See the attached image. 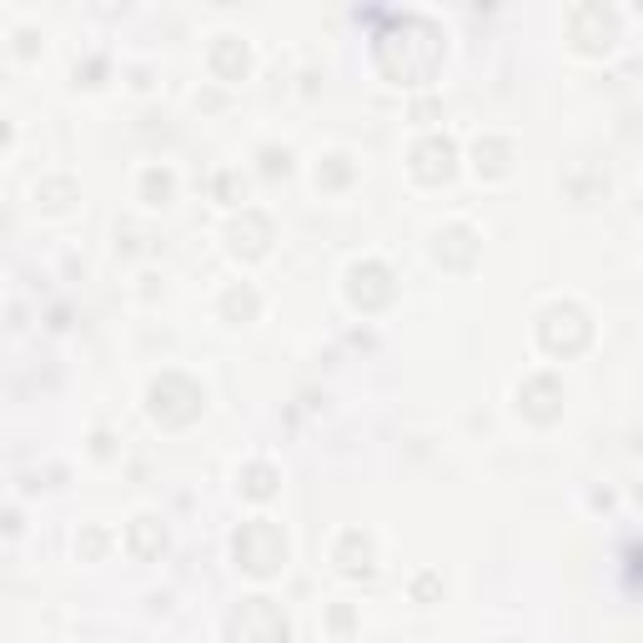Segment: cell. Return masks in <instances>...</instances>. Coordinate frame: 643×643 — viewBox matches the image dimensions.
<instances>
[{"label":"cell","instance_id":"obj_1","mask_svg":"<svg viewBox=\"0 0 643 643\" xmlns=\"http://www.w3.org/2000/svg\"><path fill=\"white\" fill-rule=\"evenodd\" d=\"M237 563L247 568V573H257V578L277 573V568L287 563V538H282V528L267 523V518L247 523L237 533Z\"/></svg>","mask_w":643,"mask_h":643},{"label":"cell","instance_id":"obj_2","mask_svg":"<svg viewBox=\"0 0 643 643\" xmlns=\"http://www.w3.org/2000/svg\"><path fill=\"white\" fill-rule=\"evenodd\" d=\"M589 317H583V307H573V302H558V307H548L543 312V328H538V338H543V348L548 352H578L583 342H589Z\"/></svg>","mask_w":643,"mask_h":643},{"label":"cell","instance_id":"obj_3","mask_svg":"<svg viewBox=\"0 0 643 643\" xmlns=\"http://www.w3.org/2000/svg\"><path fill=\"white\" fill-rule=\"evenodd\" d=\"M231 639L237 643H287V619L272 609V599H247L231 619Z\"/></svg>","mask_w":643,"mask_h":643},{"label":"cell","instance_id":"obj_4","mask_svg":"<svg viewBox=\"0 0 643 643\" xmlns=\"http://www.w3.org/2000/svg\"><path fill=\"white\" fill-rule=\"evenodd\" d=\"M348 297L357 307H382L387 297H393V277H387V267H377V262H362V267H352V277H348Z\"/></svg>","mask_w":643,"mask_h":643},{"label":"cell","instance_id":"obj_5","mask_svg":"<svg viewBox=\"0 0 643 643\" xmlns=\"http://www.w3.org/2000/svg\"><path fill=\"white\" fill-rule=\"evenodd\" d=\"M447 172H453V142L447 136H427L413 152V176L417 182H443Z\"/></svg>","mask_w":643,"mask_h":643},{"label":"cell","instance_id":"obj_6","mask_svg":"<svg viewBox=\"0 0 643 643\" xmlns=\"http://www.w3.org/2000/svg\"><path fill=\"white\" fill-rule=\"evenodd\" d=\"M558 397H563V393H558L553 377H533L523 393H518V403H523L528 417H538V423H553V417H558Z\"/></svg>","mask_w":643,"mask_h":643},{"label":"cell","instance_id":"obj_7","mask_svg":"<svg viewBox=\"0 0 643 643\" xmlns=\"http://www.w3.org/2000/svg\"><path fill=\"white\" fill-rule=\"evenodd\" d=\"M473 231L468 227H447L443 237H437V262H447V267H468L473 262Z\"/></svg>","mask_w":643,"mask_h":643},{"label":"cell","instance_id":"obj_8","mask_svg":"<svg viewBox=\"0 0 643 643\" xmlns=\"http://www.w3.org/2000/svg\"><path fill=\"white\" fill-rule=\"evenodd\" d=\"M338 563H342V573H352V578L367 573V568H372V548H367V538H362V533H348V538H342Z\"/></svg>","mask_w":643,"mask_h":643},{"label":"cell","instance_id":"obj_9","mask_svg":"<svg viewBox=\"0 0 643 643\" xmlns=\"http://www.w3.org/2000/svg\"><path fill=\"white\" fill-rule=\"evenodd\" d=\"M211 61H217L221 76H241V71H247V51H241V41H231V35H221V45H217Z\"/></svg>","mask_w":643,"mask_h":643},{"label":"cell","instance_id":"obj_10","mask_svg":"<svg viewBox=\"0 0 643 643\" xmlns=\"http://www.w3.org/2000/svg\"><path fill=\"white\" fill-rule=\"evenodd\" d=\"M132 538H136V553H156L166 543V533H156V518H136Z\"/></svg>","mask_w":643,"mask_h":643},{"label":"cell","instance_id":"obj_11","mask_svg":"<svg viewBox=\"0 0 643 643\" xmlns=\"http://www.w3.org/2000/svg\"><path fill=\"white\" fill-rule=\"evenodd\" d=\"M478 172H488V176H502V172H508V142H492L488 152L478 146Z\"/></svg>","mask_w":643,"mask_h":643},{"label":"cell","instance_id":"obj_12","mask_svg":"<svg viewBox=\"0 0 643 643\" xmlns=\"http://www.w3.org/2000/svg\"><path fill=\"white\" fill-rule=\"evenodd\" d=\"M146 197L162 207V201L172 197V176H166V172H146Z\"/></svg>","mask_w":643,"mask_h":643},{"label":"cell","instance_id":"obj_13","mask_svg":"<svg viewBox=\"0 0 643 643\" xmlns=\"http://www.w3.org/2000/svg\"><path fill=\"white\" fill-rule=\"evenodd\" d=\"M247 492L251 498H267L272 492V468H247Z\"/></svg>","mask_w":643,"mask_h":643},{"label":"cell","instance_id":"obj_14","mask_svg":"<svg viewBox=\"0 0 643 643\" xmlns=\"http://www.w3.org/2000/svg\"><path fill=\"white\" fill-rule=\"evenodd\" d=\"M277 172H287V152H282V156L267 152V176H277Z\"/></svg>","mask_w":643,"mask_h":643},{"label":"cell","instance_id":"obj_15","mask_svg":"<svg viewBox=\"0 0 643 643\" xmlns=\"http://www.w3.org/2000/svg\"><path fill=\"white\" fill-rule=\"evenodd\" d=\"M0 146H6V121H0Z\"/></svg>","mask_w":643,"mask_h":643}]
</instances>
